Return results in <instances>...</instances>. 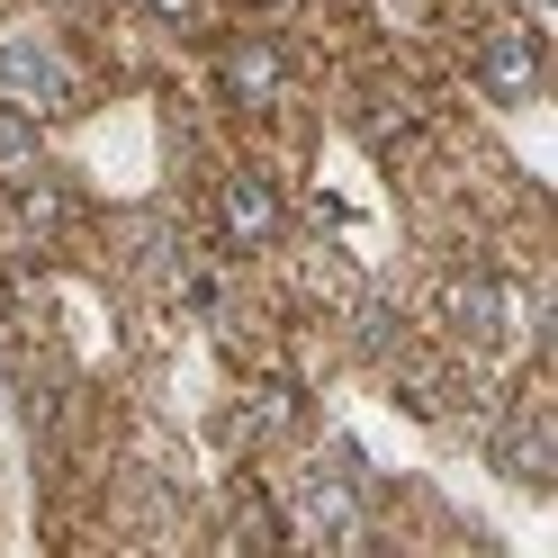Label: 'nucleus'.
<instances>
[{
	"label": "nucleus",
	"mask_w": 558,
	"mask_h": 558,
	"mask_svg": "<svg viewBox=\"0 0 558 558\" xmlns=\"http://www.w3.org/2000/svg\"><path fill=\"white\" fill-rule=\"evenodd\" d=\"M270 217H279V207H270V190H262V181H234V190H226V226H234L243 243H262V234H270Z\"/></svg>",
	"instance_id": "2"
},
{
	"label": "nucleus",
	"mask_w": 558,
	"mask_h": 558,
	"mask_svg": "<svg viewBox=\"0 0 558 558\" xmlns=\"http://www.w3.org/2000/svg\"><path fill=\"white\" fill-rule=\"evenodd\" d=\"M0 90L19 99V109H63L73 99V73H63V54L46 46V37H0Z\"/></svg>",
	"instance_id": "1"
},
{
	"label": "nucleus",
	"mask_w": 558,
	"mask_h": 558,
	"mask_svg": "<svg viewBox=\"0 0 558 558\" xmlns=\"http://www.w3.org/2000/svg\"><path fill=\"white\" fill-rule=\"evenodd\" d=\"M486 82H496L505 99L532 90V37H496V63H486Z\"/></svg>",
	"instance_id": "3"
}]
</instances>
